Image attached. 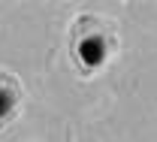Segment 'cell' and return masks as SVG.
Returning <instances> with one entry per match:
<instances>
[{"label":"cell","instance_id":"cell-1","mask_svg":"<svg viewBox=\"0 0 157 142\" xmlns=\"http://www.w3.org/2000/svg\"><path fill=\"white\" fill-rule=\"evenodd\" d=\"M118 52V33L106 18L85 12L70 27V61L82 79L97 76Z\"/></svg>","mask_w":157,"mask_h":142},{"label":"cell","instance_id":"cell-2","mask_svg":"<svg viewBox=\"0 0 157 142\" xmlns=\"http://www.w3.org/2000/svg\"><path fill=\"white\" fill-rule=\"evenodd\" d=\"M21 106H24V88L18 76L0 73V130H6L21 115Z\"/></svg>","mask_w":157,"mask_h":142}]
</instances>
